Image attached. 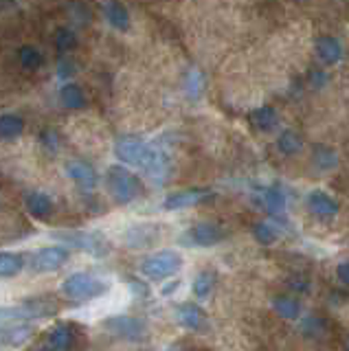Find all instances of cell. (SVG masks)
I'll list each match as a JSON object with an SVG mask.
<instances>
[{
	"label": "cell",
	"instance_id": "obj_6",
	"mask_svg": "<svg viewBox=\"0 0 349 351\" xmlns=\"http://www.w3.org/2000/svg\"><path fill=\"white\" fill-rule=\"evenodd\" d=\"M104 327L112 336L121 338V340H130V343L145 338V334H147L145 323L136 316H112L110 321L104 323Z\"/></svg>",
	"mask_w": 349,
	"mask_h": 351
},
{
	"label": "cell",
	"instance_id": "obj_23",
	"mask_svg": "<svg viewBox=\"0 0 349 351\" xmlns=\"http://www.w3.org/2000/svg\"><path fill=\"white\" fill-rule=\"evenodd\" d=\"M312 160H314V165H316V167H319L321 171L334 169L336 165H338L336 152H334L332 147H327V145H316V147H314V154H312Z\"/></svg>",
	"mask_w": 349,
	"mask_h": 351
},
{
	"label": "cell",
	"instance_id": "obj_24",
	"mask_svg": "<svg viewBox=\"0 0 349 351\" xmlns=\"http://www.w3.org/2000/svg\"><path fill=\"white\" fill-rule=\"evenodd\" d=\"M250 121H253V125L261 132H268L277 125V112L272 110L270 106H264V108H257L253 114H250Z\"/></svg>",
	"mask_w": 349,
	"mask_h": 351
},
{
	"label": "cell",
	"instance_id": "obj_17",
	"mask_svg": "<svg viewBox=\"0 0 349 351\" xmlns=\"http://www.w3.org/2000/svg\"><path fill=\"white\" fill-rule=\"evenodd\" d=\"M316 55H319V60L327 66H332L336 62H341L343 58V47L341 42L332 36H323L316 40Z\"/></svg>",
	"mask_w": 349,
	"mask_h": 351
},
{
	"label": "cell",
	"instance_id": "obj_33",
	"mask_svg": "<svg viewBox=\"0 0 349 351\" xmlns=\"http://www.w3.org/2000/svg\"><path fill=\"white\" fill-rule=\"evenodd\" d=\"M336 277L341 279L345 285H349V261L338 263V268H336Z\"/></svg>",
	"mask_w": 349,
	"mask_h": 351
},
{
	"label": "cell",
	"instance_id": "obj_5",
	"mask_svg": "<svg viewBox=\"0 0 349 351\" xmlns=\"http://www.w3.org/2000/svg\"><path fill=\"white\" fill-rule=\"evenodd\" d=\"M51 314V307L45 303H25V305H0V329L18 325L23 321H34V318Z\"/></svg>",
	"mask_w": 349,
	"mask_h": 351
},
{
	"label": "cell",
	"instance_id": "obj_12",
	"mask_svg": "<svg viewBox=\"0 0 349 351\" xmlns=\"http://www.w3.org/2000/svg\"><path fill=\"white\" fill-rule=\"evenodd\" d=\"M176 321L189 332H202L206 327V312L195 303H182L176 310Z\"/></svg>",
	"mask_w": 349,
	"mask_h": 351
},
{
	"label": "cell",
	"instance_id": "obj_9",
	"mask_svg": "<svg viewBox=\"0 0 349 351\" xmlns=\"http://www.w3.org/2000/svg\"><path fill=\"white\" fill-rule=\"evenodd\" d=\"M69 257H71L69 248H64V246H47V248L38 250L36 255L31 257V266H34L36 272H53V270L62 268L64 263L69 261Z\"/></svg>",
	"mask_w": 349,
	"mask_h": 351
},
{
	"label": "cell",
	"instance_id": "obj_36",
	"mask_svg": "<svg viewBox=\"0 0 349 351\" xmlns=\"http://www.w3.org/2000/svg\"><path fill=\"white\" fill-rule=\"evenodd\" d=\"M143 351H154V349H143Z\"/></svg>",
	"mask_w": 349,
	"mask_h": 351
},
{
	"label": "cell",
	"instance_id": "obj_8",
	"mask_svg": "<svg viewBox=\"0 0 349 351\" xmlns=\"http://www.w3.org/2000/svg\"><path fill=\"white\" fill-rule=\"evenodd\" d=\"M64 171H67L69 178L80 186L82 191H93L97 184H99V173L95 171L91 162H86L82 158H73L64 165Z\"/></svg>",
	"mask_w": 349,
	"mask_h": 351
},
{
	"label": "cell",
	"instance_id": "obj_19",
	"mask_svg": "<svg viewBox=\"0 0 349 351\" xmlns=\"http://www.w3.org/2000/svg\"><path fill=\"white\" fill-rule=\"evenodd\" d=\"M73 345V329L69 325H56L47 336V347L56 351H69Z\"/></svg>",
	"mask_w": 349,
	"mask_h": 351
},
{
	"label": "cell",
	"instance_id": "obj_27",
	"mask_svg": "<svg viewBox=\"0 0 349 351\" xmlns=\"http://www.w3.org/2000/svg\"><path fill=\"white\" fill-rule=\"evenodd\" d=\"M277 147H279V152H283V154H297L301 147H303V141H301V136L297 134V132H292V130H286V132H281V136L277 138Z\"/></svg>",
	"mask_w": 349,
	"mask_h": 351
},
{
	"label": "cell",
	"instance_id": "obj_35",
	"mask_svg": "<svg viewBox=\"0 0 349 351\" xmlns=\"http://www.w3.org/2000/svg\"><path fill=\"white\" fill-rule=\"evenodd\" d=\"M42 351H56V349H49V347L45 345V347H42Z\"/></svg>",
	"mask_w": 349,
	"mask_h": 351
},
{
	"label": "cell",
	"instance_id": "obj_11",
	"mask_svg": "<svg viewBox=\"0 0 349 351\" xmlns=\"http://www.w3.org/2000/svg\"><path fill=\"white\" fill-rule=\"evenodd\" d=\"M187 239L193 246H215L224 239V230L213 222H200L189 228Z\"/></svg>",
	"mask_w": 349,
	"mask_h": 351
},
{
	"label": "cell",
	"instance_id": "obj_13",
	"mask_svg": "<svg viewBox=\"0 0 349 351\" xmlns=\"http://www.w3.org/2000/svg\"><path fill=\"white\" fill-rule=\"evenodd\" d=\"M58 99L67 110H82V108H86V104H88V97H86L84 88L71 80L60 86Z\"/></svg>",
	"mask_w": 349,
	"mask_h": 351
},
{
	"label": "cell",
	"instance_id": "obj_16",
	"mask_svg": "<svg viewBox=\"0 0 349 351\" xmlns=\"http://www.w3.org/2000/svg\"><path fill=\"white\" fill-rule=\"evenodd\" d=\"M25 206L36 219H47L53 213V200L45 191H31L25 197Z\"/></svg>",
	"mask_w": 349,
	"mask_h": 351
},
{
	"label": "cell",
	"instance_id": "obj_7",
	"mask_svg": "<svg viewBox=\"0 0 349 351\" xmlns=\"http://www.w3.org/2000/svg\"><path fill=\"white\" fill-rule=\"evenodd\" d=\"M62 241H67L69 246L88 252V255H104L108 250V244L104 235L99 233H91V230H67V233L58 235Z\"/></svg>",
	"mask_w": 349,
	"mask_h": 351
},
{
	"label": "cell",
	"instance_id": "obj_29",
	"mask_svg": "<svg viewBox=\"0 0 349 351\" xmlns=\"http://www.w3.org/2000/svg\"><path fill=\"white\" fill-rule=\"evenodd\" d=\"M213 283H215L213 272H209V270L200 272L198 277L193 279V294L198 296V299H206L213 290Z\"/></svg>",
	"mask_w": 349,
	"mask_h": 351
},
{
	"label": "cell",
	"instance_id": "obj_15",
	"mask_svg": "<svg viewBox=\"0 0 349 351\" xmlns=\"http://www.w3.org/2000/svg\"><path fill=\"white\" fill-rule=\"evenodd\" d=\"M308 206H310V211L321 219H330L338 213V202L325 191H312L308 195Z\"/></svg>",
	"mask_w": 349,
	"mask_h": 351
},
{
	"label": "cell",
	"instance_id": "obj_34",
	"mask_svg": "<svg viewBox=\"0 0 349 351\" xmlns=\"http://www.w3.org/2000/svg\"><path fill=\"white\" fill-rule=\"evenodd\" d=\"M73 73V66L71 62H60V69H58V75L62 77V80H67V77Z\"/></svg>",
	"mask_w": 349,
	"mask_h": 351
},
{
	"label": "cell",
	"instance_id": "obj_14",
	"mask_svg": "<svg viewBox=\"0 0 349 351\" xmlns=\"http://www.w3.org/2000/svg\"><path fill=\"white\" fill-rule=\"evenodd\" d=\"M104 16L108 25L117 31H128L130 29V11L121 3V0H106L104 3Z\"/></svg>",
	"mask_w": 349,
	"mask_h": 351
},
{
	"label": "cell",
	"instance_id": "obj_20",
	"mask_svg": "<svg viewBox=\"0 0 349 351\" xmlns=\"http://www.w3.org/2000/svg\"><path fill=\"white\" fill-rule=\"evenodd\" d=\"M16 60L18 64L23 66L27 71H38L42 64H45V55H42L36 47H31V44H25V47H20L16 51Z\"/></svg>",
	"mask_w": 349,
	"mask_h": 351
},
{
	"label": "cell",
	"instance_id": "obj_32",
	"mask_svg": "<svg viewBox=\"0 0 349 351\" xmlns=\"http://www.w3.org/2000/svg\"><path fill=\"white\" fill-rule=\"evenodd\" d=\"M40 141H42V145H45L49 152L60 147V136H58V132H53V130H47L45 134L40 136Z\"/></svg>",
	"mask_w": 349,
	"mask_h": 351
},
{
	"label": "cell",
	"instance_id": "obj_26",
	"mask_svg": "<svg viewBox=\"0 0 349 351\" xmlns=\"http://www.w3.org/2000/svg\"><path fill=\"white\" fill-rule=\"evenodd\" d=\"M29 336H31V329L18 323L12 327H5V332L0 334V343L3 345H23L29 340Z\"/></svg>",
	"mask_w": 349,
	"mask_h": 351
},
{
	"label": "cell",
	"instance_id": "obj_25",
	"mask_svg": "<svg viewBox=\"0 0 349 351\" xmlns=\"http://www.w3.org/2000/svg\"><path fill=\"white\" fill-rule=\"evenodd\" d=\"M25 261L16 252H0V277L7 279V277H14L20 270H23Z\"/></svg>",
	"mask_w": 349,
	"mask_h": 351
},
{
	"label": "cell",
	"instance_id": "obj_22",
	"mask_svg": "<svg viewBox=\"0 0 349 351\" xmlns=\"http://www.w3.org/2000/svg\"><path fill=\"white\" fill-rule=\"evenodd\" d=\"M51 42L60 53H69L77 47V33L69 27H60V29H56V33H53Z\"/></svg>",
	"mask_w": 349,
	"mask_h": 351
},
{
	"label": "cell",
	"instance_id": "obj_10",
	"mask_svg": "<svg viewBox=\"0 0 349 351\" xmlns=\"http://www.w3.org/2000/svg\"><path fill=\"white\" fill-rule=\"evenodd\" d=\"M209 197H211V191H206V189H182L176 193H169L165 197V202H163V208H167V211H180V208L195 206L204 200H209Z\"/></svg>",
	"mask_w": 349,
	"mask_h": 351
},
{
	"label": "cell",
	"instance_id": "obj_3",
	"mask_svg": "<svg viewBox=\"0 0 349 351\" xmlns=\"http://www.w3.org/2000/svg\"><path fill=\"white\" fill-rule=\"evenodd\" d=\"M62 292L73 301H91L108 292V283L91 272H71L62 281Z\"/></svg>",
	"mask_w": 349,
	"mask_h": 351
},
{
	"label": "cell",
	"instance_id": "obj_4",
	"mask_svg": "<svg viewBox=\"0 0 349 351\" xmlns=\"http://www.w3.org/2000/svg\"><path fill=\"white\" fill-rule=\"evenodd\" d=\"M182 268V257L176 250H158L141 261V274L149 281H165Z\"/></svg>",
	"mask_w": 349,
	"mask_h": 351
},
{
	"label": "cell",
	"instance_id": "obj_31",
	"mask_svg": "<svg viewBox=\"0 0 349 351\" xmlns=\"http://www.w3.org/2000/svg\"><path fill=\"white\" fill-rule=\"evenodd\" d=\"M200 90H202V75H200L198 71H191V73L187 75V93H189L191 97H198Z\"/></svg>",
	"mask_w": 349,
	"mask_h": 351
},
{
	"label": "cell",
	"instance_id": "obj_18",
	"mask_svg": "<svg viewBox=\"0 0 349 351\" xmlns=\"http://www.w3.org/2000/svg\"><path fill=\"white\" fill-rule=\"evenodd\" d=\"M25 132V119L14 112L0 114V141H16Z\"/></svg>",
	"mask_w": 349,
	"mask_h": 351
},
{
	"label": "cell",
	"instance_id": "obj_28",
	"mask_svg": "<svg viewBox=\"0 0 349 351\" xmlns=\"http://www.w3.org/2000/svg\"><path fill=\"white\" fill-rule=\"evenodd\" d=\"M264 206L268 208V213L281 215L286 211V195H283L281 189H268L264 193Z\"/></svg>",
	"mask_w": 349,
	"mask_h": 351
},
{
	"label": "cell",
	"instance_id": "obj_30",
	"mask_svg": "<svg viewBox=\"0 0 349 351\" xmlns=\"http://www.w3.org/2000/svg\"><path fill=\"white\" fill-rule=\"evenodd\" d=\"M253 235L255 239L259 241V244H264V246H270V244H275V239H277V230L272 228L270 224L266 222H259L253 226Z\"/></svg>",
	"mask_w": 349,
	"mask_h": 351
},
{
	"label": "cell",
	"instance_id": "obj_21",
	"mask_svg": "<svg viewBox=\"0 0 349 351\" xmlns=\"http://www.w3.org/2000/svg\"><path fill=\"white\" fill-rule=\"evenodd\" d=\"M272 310L281 318H286V321H297L301 314V305L299 301H294L292 296H275V299H272Z\"/></svg>",
	"mask_w": 349,
	"mask_h": 351
},
{
	"label": "cell",
	"instance_id": "obj_2",
	"mask_svg": "<svg viewBox=\"0 0 349 351\" xmlns=\"http://www.w3.org/2000/svg\"><path fill=\"white\" fill-rule=\"evenodd\" d=\"M106 189L117 204H130L143 193V184L125 165H110L106 171Z\"/></svg>",
	"mask_w": 349,
	"mask_h": 351
},
{
	"label": "cell",
	"instance_id": "obj_1",
	"mask_svg": "<svg viewBox=\"0 0 349 351\" xmlns=\"http://www.w3.org/2000/svg\"><path fill=\"white\" fill-rule=\"evenodd\" d=\"M115 156L125 167L145 171L154 182H165L169 176V160L165 154L139 136H119L115 143Z\"/></svg>",
	"mask_w": 349,
	"mask_h": 351
}]
</instances>
